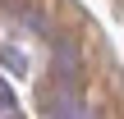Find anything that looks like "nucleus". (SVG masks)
<instances>
[{
    "label": "nucleus",
    "instance_id": "f257e3e1",
    "mask_svg": "<svg viewBox=\"0 0 124 119\" xmlns=\"http://www.w3.org/2000/svg\"><path fill=\"white\" fill-rule=\"evenodd\" d=\"M0 64H5L9 73H28V55H23L18 46H0Z\"/></svg>",
    "mask_w": 124,
    "mask_h": 119
},
{
    "label": "nucleus",
    "instance_id": "f03ea898",
    "mask_svg": "<svg viewBox=\"0 0 124 119\" xmlns=\"http://www.w3.org/2000/svg\"><path fill=\"white\" fill-rule=\"evenodd\" d=\"M0 105H5V115H14V92H9L5 83H0Z\"/></svg>",
    "mask_w": 124,
    "mask_h": 119
}]
</instances>
